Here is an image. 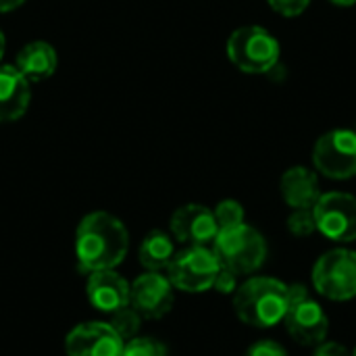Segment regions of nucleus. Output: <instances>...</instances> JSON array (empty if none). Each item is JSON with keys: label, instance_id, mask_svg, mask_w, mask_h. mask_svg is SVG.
I'll return each mask as SVG.
<instances>
[{"label": "nucleus", "instance_id": "obj_20", "mask_svg": "<svg viewBox=\"0 0 356 356\" xmlns=\"http://www.w3.org/2000/svg\"><path fill=\"white\" fill-rule=\"evenodd\" d=\"M213 213H215L219 229H229V227L244 223V207L238 200H221Z\"/></svg>", "mask_w": 356, "mask_h": 356}, {"label": "nucleus", "instance_id": "obj_5", "mask_svg": "<svg viewBox=\"0 0 356 356\" xmlns=\"http://www.w3.org/2000/svg\"><path fill=\"white\" fill-rule=\"evenodd\" d=\"M221 263L213 248L209 246H188L175 252L171 265L167 267V277L175 290L188 294H200L213 288Z\"/></svg>", "mask_w": 356, "mask_h": 356}, {"label": "nucleus", "instance_id": "obj_18", "mask_svg": "<svg viewBox=\"0 0 356 356\" xmlns=\"http://www.w3.org/2000/svg\"><path fill=\"white\" fill-rule=\"evenodd\" d=\"M140 325H142V317H140L138 311H134L129 305L123 307V309H119V311H115V313L111 315V327H113L125 342L138 336Z\"/></svg>", "mask_w": 356, "mask_h": 356}, {"label": "nucleus", "instance_id": "obj_11", "mask_svg": "<svg viewBox=\"0 0 356 356\" xmlns=\"http://www.w3.org/2000/svg\"><path fill=\"white\" fill-rule=\"evenodd\" d=\"M286 332L300 346H319L325 342L330 332V319L323 307L311 296L290 305L284 317Z\"/></svg>", "mask_w": 356, "mask_h": 356}, {"label": "nucleus", "instance_id": "obj_24", "mask_svg": "<svg viewBox=\"0 0 356 356\" xmlns=\"http://www.w3.org/2000/svg\"><path fill=\"white\" fill-rule=\"evenodd\" d=\"M213 290H217L219 294H234L238 290V275L225 267H221V271L215 277Z\"/></svg>", "mask_w": 356, "mask_h": 356}, {"label": "nucleus", "instance_id": "obj_19", "mask_svg": "<svg viewBox=\"0 0 356 356\" xmlns=\"http://www.w3.org/2000/svg\"><path fill=\"white\" fill-rule=\"evenodd\" d=\"M121 356H169V353L163 342H159L154 338L136 336L125 342Z\"/></svg>", "mask_w": 356, "mask_h": 356}, {"label": "nucleus", "instance_id": "obj_27", "mask_svg": "<svg viewBox=\"0 0 356 356\" xmlns=\"http://www.w3.org/2000/svg\"><path fill=\"white\" fill-rule=\"evenodd\" d=\"M332 4H336V6H353L356 4V0H330Z\"/></svg>", "mask_w": 356, "mask_h": 356}, {"label": "nucleus", "instance_id": "obj_25", "mask_svg": "<svg viewBox=\"0 0 356 356\" xmlns=\"http://www.w3.org/2000/svg\"><path fill=\"white\" fill-rule=\"evenodd\" d=\"M313 356H353L342 344H338V342H323V344H319L317 346V350H315V355Z\"/></svg>", "mask_w": 356, "mask_h": 356}, {"label": "nucleus", "instance_id": "obj_10", "mask_svg": "<svg viewBox=\"0 0 356 356\" xmlns=\"http://www.w3.org/2000/svg\"><path fill=\"white\" fill-rule=\"evenodd\" d=\"M123 346L125 340L102 321L79 323L65 338L67 356H121Z\"/></svg>", "mask_w": 356, "mask_h": 356}, {"label": "nucleus", "instance_id": "obj_4", "mask_svg": "<svg viewBox=\"0 0 356 356\" xmlns=\"http://www.w3.org/2000/svg\"><path fill=\"white\" fill-rule=\"evenodd\" d=\"M227 56L244 73H269L280 63V42L265 27L246 25L229 35Z\"/></svg>", "mask_w": 356, "mask_h": 356}, {"label": "nucleus", "instance_id": "obj_8", "mask_svg": "<svg viewBox=\"0 0 356 356\" xmlns=\"http://www.w3.org/2000/svg\"><path fill=\"white\" fill-rule=\"evenodd\" d=\"M317 232L332 242L356 240V196L346 192L321 194L313 207Z\"/></svg>", "mask_w": 356, "mask_h": 356}, {"label": "nucleus", "instance_id": "obj_16", "mask_svg": "<svg viewBox=\"0 0 356 356\" xmlns=\"http://www.w3.org/2000/svg\"><path fill=\"white\" fill-rule=\"evenodd\" d=\"M56 65H58L56 50L48 42H29L19 50L15 67L31 83V81L48 79L56 71Z\"/></svg>", "mask_w": 356, "mask_h": 356}, {"label": "nucleus", "instance_id": "obj_14", "mask_svg": "<svg viewBox=\"0 0 356 356\" xmlns=\"http://www.w3.org/2000/svg\"><path fill=\"white\" fill-rule=\"evenodd\" d=\"M31 100V86L15 65H0V123L17 121Z\"/></svg>", "mask_w": 356, "mask_h": 356}, {"label": "nucleus", "instance_id": "obj_3", "mask_svg": "<svg viewBox=\"0 0 356 356\" xmlns=\"http://www.w3.org/2000/svg\"><path fill=\"white\" fill-rule=\"evenodd\" d=\"M213 250L221 267L234 271L236 275L254 273L267 259V242L263 234L246 223L219 229L217 238L213 240Z\"/></svg>", "mask_w": 356, "mask_h": 356}, {"label": "nucleus", "instance_id": "obj_12", "mask_svg": "<svg viewBox=\"0 0 356 356\" xmlns=\"http://www.w3.org/2000/svg\"><path fill=\"white\" fill-rule=\"evenodd\" d=\"M171 234L188 246H207L217 238L219 225L209 207L184 204L171 217Z\"/></svg>", "mask_w": 356, "mask_h": 356}, {"label": "nucleus", "instance_id": "obj_21", "mask_svg": "<svg viewBox=\"0 0 356 356\" xmlns=\"http://www.w3.org/2000/svg\"><path fill=\"white\" fill-rule=\"evenodd\" d=\"M288 229H290V234H294L298 238L313 236L317 232L313 209H294L288 217Z\"/></svg>", "mask_w": 356, "mask_h": 356}, {"label": "nucleus", "instance_id": "obj_9", "mask_svg": "<svg viewBox=\"0 0 356 356\" xmlns=\"http://www.w3.org/2000/svg\"><path fill=\"white\" fill-rule=\"evenodd\" d=\"M173 286L161 271H146L129 284V307L138 311L142 319L165 317L175 300Z\"/></svg>", "mask_w": 356, "mask_h": 356}, {"label": "nucleus", "instance_id": "obj_22", "mask_svg": "<svg viewBox=\"0 0 356 356\" xmlns=\"http://www.w3.org/2000/svg\"><path fill=\"white\" fill-rule=\"evenodd\" d=\"M309 4L311 0H269V6L284 17H298Z\"/></svg>", "mask_w": 356, "mask_h": 356}, {"label": "nucleus", "instance_id": "obj_15", "mask_svg": "<svg viewBox=\"0 0 356 356\" xmlns=\"http://www.w3.org/2000/svg\"><path fill=\"white\" fill-rule=\"evenodd\" d=\"M282 196L292 209H313L321 196L319 177L307 167H292L282 175Z\"/></svg>", "mask_w": 356, "mask_h": 356}, {"label": "nucleus", "instance_id": "obj_2", "mask_svg": "<svg viewBox=\"0 0 356 356\" xmlns=\"http://www.w3.org/2000/svg\"><path fill=\"white\" fill-rule=\"evenodd\" d=\"M290 309L288 284L275 277H250L234 292V311L238 319L250 327H273L284 323Z\"/></svg>", "mask_w": 356, "mask_h": 356}, {"label": "nucleus", "instance_id": "obj_28", "mask_svg": "<svg viewBox=\"0 0 356 356\" xmlns=\"http://www.w3.org/2000/svg\"><path fill=\"white\" fill-rule=\"evenodd\" d=\"M4 33H2V29H0V58H2V54H4Z\"/></svg>", "mask_w": 356, "mask_h": 356}, {"label": "nucleus", "instance_id": "obj_13", "mask_svg": "<svg viewBox=\"0 0 356 356\" xmlns=\"http://www.w3.org/2000/svg\"><path fill=\"white\" fill-rule=\"evenodd\" d=\"M88 300L96 311L113 315L115 311L129 305V284L113 269L94 271L88 277Z\"/></svg>", "mask_w": 356, "mask_h": 356}, {"label": "nucleus", "instance_id": "obj_26", "mask_svg": "<svg viewBox=\"0 0 356 356\" xmlns=\"http://www.w3.org/2000/svg\"><path fill=\"white\" fill-rule=\"evenodd\" d=\"M25 0H0V13H8L15 10L17 6H21Z\"/></svg>", "mask_w": 356, "mask_h": 356}, {"label": "nucleus", "instance_id": "obj_7", "mask_svg": "<svg viewBox=\"0 0 356 356\" xmlns=\"http://www.w3.org/2000/svg\"><path fill=\"white\" fill-rule=\"evenodd\" d=\"M317 171L330 179H350L356 175V131L332 129L323 134L313 150Z\"/></svg>", "mask_w": 356, "mask_h": 356}, {"label": "nucleus", "instance_id": "obj_17", "mask_svg": "<svg viewBox=\"0 0 356 356\" xmlns=\"http://www.w3.org/2000/svg\"><path fill=\"white\" fill-rule=\"evenodd\" d=\"M138 257H140L142 267L148 269V271H163V269H167L171 265L173 257H175V246H173L171 236L161 232V229L150 232L142 240Z\"/></svg>", "mask_w": 356, "mask_h": 356}, {"label": "nucleus", "instance_id": "obj_23", "mask_svg": "<svg viewBox=\"0 0 356 356\" xmlns=\"http://www.w3.org/2000/svg\"><path fill=\"white\" fill-rule=\"evenodd\" d=\"M244 356H288V353L273 340H259L244 353Z\"/></svg>", "mask_w": 356, "mask_h": 356}, {"label": "nucleus", "instance_id": "obj_1", "mask_svg": "<svg viewBox=\"0 0 356 356\" xmlns=\"http://www.w3.org/2000/svg\"><path fill=\"white\" fill-rule=\"evenodd\" d=\"M129 250V234L125 225L111 213L96 211L86 215L75 234V257L81 271L94 273L115 269Z\"/></svg>", "mask_w": 356, "mask_h": 356}, {"label": "nucleus", "instance_id": "obj_29", "mask_svg": "<svg viewBox=\"0 0 356 356\" xmlns=\"http://www.w3.org/2000/svg\"><path fill=\"white\" fill-rule=\"evenodd\" d=\"M353 356H356V348H355V353H353Z\"/></svg>", "mask_w": 356, "mask_h": 356}, {"label": "nucleus", "instance_id": "obj_6", "mask_svg": "<svg viewBox=\"0 0 356 356\" xmlns=\"http://www.w3.org/2000/svg\"><path fill=\"white\" fill-rule=\"evenodd\" d=\"M315 290L334 300L346 302L356 298V252L348 248H334L321 254L313 267Z\"/></svg>", "mask_w": 356, "mask_h": 356}]
</instances>
